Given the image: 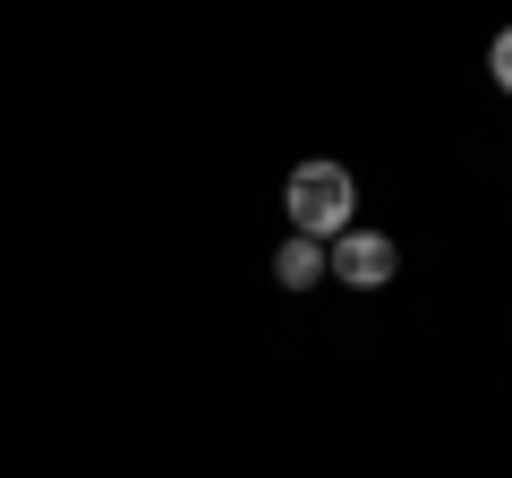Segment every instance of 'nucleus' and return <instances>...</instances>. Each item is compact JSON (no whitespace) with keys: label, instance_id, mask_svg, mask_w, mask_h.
I'll use <instances>...</instances> for the list:
<instances>
[{"label":"nucleus","instance_id":"nucleus-1","mask_svg":"<svg viewBox=\"0 0 512 478\" xmlns=\"http://www.w3.org/2000/svg\"><path fill=\"white\" fill-rule=\"evenodd\" d=\"M282 205H291V231L299 239H342L350 214H359V180H350L342 163H299L291 180H282Z\"/></svg>","mask_w":512,"mask_h":478},{"label":"nucleus","instance_id":"nucleus-2","mask_svg":"<svg viewBox=\"0 0 512 478\" xmlns=\"http://www.w3.org/2000/svg\"><path fill=\"white\" fill-rule=\"evenodd\" d=\"M393 265H402V248H393L384 231H359V222L325 248V274L350 282V291H384V282H393Z\"/></svg>","mask_w":512,"mask_h":478},{"label":"nucleus","instance_id":"nucleus-3","mask_svg":"<svg viewBox=\"0 0 512 478\" xmlns=\"http://www.w3.org/2000/svg\"><path fill=\"white\" fill-rule=\"evenodd\" d=\"M274 282L282 291H308V282H325V248H316V239H282V257H274Z\"/></svg>","mask_w":512,"mask_h":478},{"label":"nucleus","instance_id":"nucleus-4","mask_svg":"<svg viewBox=\"0 0 512 478\" xmlns=\"http://www.w3.org/2000/svg\"><path fill=\"white\" fill-rule=\"evenodd\" d=\"M487 77H495V94H512V26L487 43Z\"/></svg>","mask_w":512,"mask_h":478}]
</instances>
